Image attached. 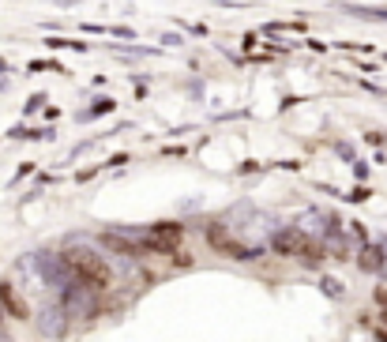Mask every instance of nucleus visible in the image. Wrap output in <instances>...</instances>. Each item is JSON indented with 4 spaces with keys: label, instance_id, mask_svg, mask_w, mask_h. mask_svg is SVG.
Masks as SVG:
<instances>
[{
    "label": "nucleus",
    "instance_id": "f257e3e1",
    "mask_svg": "<svg viewBox=\"0 0 387 342\" xmlns=\"http://www.w3.org/2000/svg\"><path fill=\"white\" fill-rule=\"evenodd\" d=\"M64 260H68V267H72L75 279H80L83 286H91V290H106V286L113 282V271H109V263L98 260L94 252H87V248H68V252H64Z\"/></svg>",
    "mask_w": 387,
    "mask_h": 342
},
{
    "label": "nucleus",
    "instance_id": "f03ea898",
    "mask_svg": "<svg viewBox=\"0 0 387 342\" xmlns=\"http://www.w3.org/2000/svg\"><path fill=\"white\" fill-rule=\"evenodd\" d=\"M271 248L279 252V256H297L308 267H316V263H324V245L312 241L305 234V229H282V234L271 237Z\"/></svg>",
    "mask_w": 387,
    "mask_h": 342
},
{
    "label": "nucleus",
    "instance_id": "7ed1b4c3",
    "mask_svg": "<svg viewBox=\"0 0 387 342\" xmlns=\"http://www.w3.org/2000/svg\"><path fill=\"white\" fill-rule=\"evenodd\" d=\"M143 241H147L151 252H173V248L184 241V226H177V222H158V226H151L147 234H143Z\"/></svg>",
    "mask_w": 387,
    "mask_h": 342
},
{
    "label": "nucleus",
    "instance_id": "20e7f679",
    "mask_svg": "<svg viewBox=\"0 0 387 342\" xmlns=\"http://www.w3.org/2000/svg\"><path fill=\"white\" fill-rule=\"evenodd\" d=\"M102 241H106V245L113 248V252H125V256H143V252H151V248H147V241H143V237H139V241H132V237H117V234H106Z\"/></svg>",
    "mask_w": 387,
    "mask_h": 342
},
{
    "label": "nucleus",
    "instance_id": "39448f33",
    "mask_svg": "<svg viewBox=\"0 0 387 342\" xmlns=\"http://www.w3.org/2000/svg\"><path fill=\"white\" fill-rule=\"evenodd\" d=\"M0 305H4V308H8V312H12L15 319H30V308L23 305V297H19V293H15L8 282H0Z\"/></svg>",
    "mask_w": 387,
    "mask_h": 342
},
{
    "label": "nucleus",
    "instance_id": "423d86ee",
    "mask_svg": "<svg viewBox=\"0 0 387 342\" xmlns=\"http://www.w3.org/2000/svg\"><path fill=\"white\" fill-rule=\"evenodd\" d=\"M207 245H211V248H226V252H237V256H245V252H241V248L234 245V241L226 237V229H222V226H211V229H207Z\"/></svg>",
    "mask_w": 387,
    "mask_h": 342
},
{
    "label": "nucleus",
    "instance_id": "0eeeda50",
    "mask_svg": "<svg viewBox=\"0 0 387 342\" xmlns=\"http://www.w3.org/2000/svg\"><path fill=\"white\" fill-rule=\"evenodd\" d=\"M357 263H361V271H380L383 267V252L369 245V248H361V260Z\"/></svg>",
    "mask_w": 387,
    "mask_h": 342
},
{
    "label": "nucleus",
    "instance_id": "6e6552de",
    "mask_svg": "<svg viewBox=\"0 0 387 342\" xmlns=\"http://www.w3.org/2000/svg\"><path fill=\"white\" fill-rule=\"evenodd\" d=\"M376 305H383V308H387V290H376Z\"/></svg>",
    "mask_w": 387,
    "mask_h": 342
},
{
    "label": "nucleus",
    "instance_id": "1a4fd4ad",
    "mask_svg": "<svg viewBox=\"0 0 387 342\" xmlns=\"http://www.w3.org/2000/svg\"><path fill=\"white\" fill-rule=\"evenodd\" d=\"M380 319H383V327H387V308H383V316H380Z\"/></svg>",
    "mask_w": 387,
    "mask_h": 342
}]
</instances>
